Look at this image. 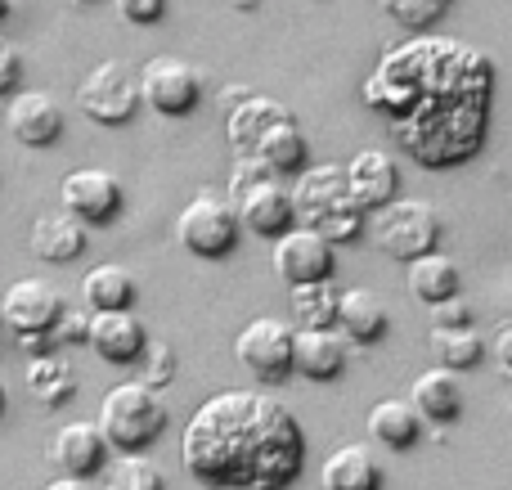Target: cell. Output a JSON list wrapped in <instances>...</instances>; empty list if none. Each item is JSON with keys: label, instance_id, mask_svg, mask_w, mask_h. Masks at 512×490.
Returning a JSON list of instances; mask_svg holds the SVG:
<instances>
[{"label": "cell", "instance_id": "4dcf8cb0", "mask_svg": "<svg viewBox=\"0 0 512 490\" xmlns=\"http://www.w3.org/2000/svg\"><path fill=\"white\" fill-rule=\"evenodd\" d=\"M104 490H167V477L149 455H122L104 468Z\"/></svg>", "mask_w": 512, "mask_h": 490}, {"label": "cell", "instance_id": "603a6c76", "mask_svg": "<svg viewBox=\"0 0 512 490\" xmlns=\"http://www.w3.org/2000/svg\"><path fill=\"white\" fill-rule=\"evenodd\" d=\"M319 482H324V490H382V468H378V459L369 455V446L346 441V446H337L333 455L324 459Z\"/></svg>", "mask_w": 512, "mask_h": 490}, {"label": "cell", "instance_id": "d590c367", "mask_svg": "<svg viewBox=\"0 0 512 490\" xmlns=\"http://www.w3.org/2000/svg\"><path fill=\"white\" fill-rule=\"evenodd\" d=\"M18 86H23V54L14 41L0 36V99H9Z\"/></svg>", "mask_w": 512, "mask_h": 490}, {"label": "cell", "instance_id": "ffe728a7", "mask_svg": "<svg viewBox=\"0 0 512 490\" xmlns=\"http://www.w3.org/2000/svg\"><path fill=\"white\" fill-rule=\"evenodd\" d=\"M409 405L418 410V419H423V423H436V428L454 423L463 414V392H459L454 369L432 365L427 374H418L414 387H409Z\"/></svg>", "mask_w": 512, "mask_h": 490}, {"label": "cell", "instance_id": "f546056e", "mask_svg": "<svg viewBox=\"0 0 512 490\" xmlns=\"http://www.w3.org/2000/svg\"><path fill=\"white\" fill-rule=\"evenodd\" d=\"M427 347H432V360L445 369H472L481 365V356H486V342H481V333L472 329V324H459V329H432V338H427Z\"/></svg>", "mask_w": 512, "mask_h": 490}, {"label": "cell", "instance_id": "d6a6232c", "mask_svg": "<svg viewBox=\"0 0 512 490\" xmlns=\"http://www.w3.org/2000/svg\"><path fill=\"white\" fill-rule=\"evenodd\" d=\"M176 369H180V360H176V347H171V342H158V338L144 342V351H140V383H149L153 392H158V387H167L171 378H176Z\"/></svg>", "mask_w": 512, "mask_h": 490}, {"label": "cell", "instance_id": "f35d334b", "mask_svg": "<svg viewBox=\"0 0 512 490\" xmlns=\"http://www.w3.org/2000/svg\"><path fill=\"white\" fill-rule=\"evenodd\" d=\"M45 490H90V486H86V477H68V473H63L59 482H50Z\"/></svg>", "mask_w": 512, "mask_h": 490}, {"label": "cell", "instance_id": "d4e9b609", "mask_svg": "<svg viewBox=\"0 0 512 490\" xmlns=\"http://www.w3.org/2000/svg\"><path fill=\"white\" fill-rule=\"evenodd\" d=\"M306 135H301L297 117H279L274 126H265V135L256 140L252 158H261L274 176H297L306 167Z\"/></svg>", "mask_w": 512, "mask_h": 490}, {"label": "cell", "instance_id": "44dd1931", "mask_svg": "<svg viewBox=\"0 0 512 490\" xmlns=\"http://www.w3.org/2000/svg\"><path fill=\"white\" fill-rule=\"evenodd\" d=\"M279 117H292L288 104H279V99L270 95H243L234 108H225V135H230V149L234 153H252L256 140L265 135V126H274Z\"/></svg>", "mask_w": 512, "mask_h": 490}, {"label": "cell", "instance_id": "52a82bcc", "mask_svg": "<svg viewBox=\"0 0 512 490\" xmlns=\"http://www.w3.org/2000/svg\"><path fill=\"white\" fill-rule=\"evenodd\" d=\"M239 207L234 198L216 194V189H198L176 216V239L189 257H203V261H221L239 248Z\"/></svg>", "mask_w": 512, "mask_h": 490}, {"label": "cell", "instance_id": "484cf974", "mask_svg": "<svg viewBox=\"0 0 512 490\" xmlns=\"http://www.w3.org/2000/svg\"><path fill=\"white\" fill-rule=\"evenodd\" d=\"M135 297H140L135 275L126 266H113V261L90 266L86 279H81V302L90 311H126V306H135Z\"/></svg>", "mask_w": 512, "mask_h": 490}, {"label": "cell", "instance_id": "7402d4cb", "mask_svg": "<svg viewBox=\"0 0 512 490\" xmlns=\"http://www.w3.org/2000/svg\"><path fill=\"white\" fill-rule=\"evenodd\" d=\"M337 324H342V333L351 342L373 347V342L387 338L391 315H387V306H382V297L369 293V288H342V302H337Z\"/></svg>", "mask_w": 512, "mask_h": 490}, {"label": "cell", "instance_id": "836d02e7", "mask_svg": "<svg viewBox=\"0 0 512 490\" xmlns=\"http://www.w3.org/2000/svg\"><path fill=\"white\" fill-rule=\"evenodd\" d=\"M90 338V306H63L59 324H54V347H86Z\"/></svg>", "mask_w": 512, "mask_h": 490}, {"label": "cell", "instance_id": "ab89813d", "mask_svg": "<svg viewBox=\"0 0 512 490\" xmlns=\"http://www.w3.org/2000/svg\"><path fill=\"white\" fill-rule=\"evenodd\" d=\"M5 401H9V392H5V383H0V414H5Z\"/></svg>", "mask_w": 512, "mask_h": 490}, {"label": "cell", "instance_id": "4fadbf2b", "mask_svg": "<svg viewBox=\"0 0 512 490\" xmlns=\"http://www.w3.org/2000/svg\"><path fill=\"white\" fill-rule=\"evenodd\" d=\"M5 131L23 149H54L68 131V117H63L59 99L45 90H14L5 104Z\"/></svg>", "mask_w": 512, "mask_h": 490}, {"label": "cell", "instance_id": "2e32d148", "mask_svg": "<svg viewBox=\"0 0 512 490\" xmlns=\"http://www.w3.org/2000/svg\"><path fill=\"white\" fill-rule=\"evenodd\" d=\"M144 342H149V333H144L140 315H135L131 306H126V311H90L86 347L95 351L99 360H108V365H135Z\"/></svg>", "mask_w": 512, "mask_h": 490}, {"label": "cell", "instance_id": "d6986e66", "mask_svg": "<svg viewBox=\"0 0 512 490\" xmlns=\"http://www.w3.org/2000/svg\"><path fill=\"white\" fill-rule=\"evenodd\" d=\"M27 243H32L36 261H45V266H68V261H77L81 252H86V225L72 212H41L32 221Z\"/></svg>", "mask_w": 512, "mask_h": 490}, {"label": "cell", "instance_id": "6da1fadb", "mask_svg": "<svg viewBox=\"0 0 512 490\" xmlns=\"http://www.w3.org/2000/svg\"><path fill=\"white\" fill-rule=\"evenodd\" d=\"M360 95L373 113L387 117L391 140L418 167H463L486 149L495 63L468 41L409 32V41L382 50Z\"/></svg>", "mask_w": 512, "mask_h": 490}, {"label": "cell", "instance_id": "e575fe53", "mask_svg": "<svg viewBox=\"0 0 512 490\" xmlns=\"http://www.w3.org/2000/svg\"><path fill=\"white\" fill-rule=\"evenodd\" d=\"M113 9L131 27H153L167 18V0H113Z\"/></svg>", "mask_w": 512, "mask_h": 490}, {"label": "cell", "instance_id": "8fae6325", "mask_svg": "<svg viewBox=\"0 0 512 490\" xmlns=\"http://www.w3.org/2000/svg\"><path fill=\"white\" fill-rule=\"evenodd\" d=\"M140 95L158 117H189L203 104V72L176 54H158L140 68Z\"/></svg>", "mask_w": 512, "mask_h": 490}, {"label": "cell", "instance_id": "7a4b0ae2", "mask_svg": "<svg viewBox=\"0 0 512 490\" xmlns=\"http://www.w3.org/2000/svg\"><path fill=\"white\" fill-rule=\"evenodd\" d=\"M180 464L207 490H288L306 468V432L265 392L230 387L189 414Z\"/></svg>", "mask_w": 512, "mask_h": 490}, {"label": "cell", "instance_id": "30bf717a", "mask_svg": "<svg viewBox=\"0 0 512 490\" xmlns=\"http://www.w3.org/2000/svg\"><path fill=\"white\" fill-rule=\"evenodd\" d=\"M63 293L50 279H14V284L0 293V324L18 338H50L54 342V324L63 315Z\"/></svg>", "mask_w": 512, "mask_h": 490}, {"label": "cell", "instance_id": "ba28073f", "mask_svg": "<svg viewBox=\"0 0 512 490\" xmlns=\"http://www.w3.org/2000/svg\"><path fill=\"white\" fill-rule=\"evenodd\" d=\"M140 104H144L140 77H135L122 59L95 63V68L81 77V86H77V108L95 126H126V122H135Z\"/></svg>", "mask_w": 512, "mask_h": 490}, {"label": "cell", "instance_id": "83f0119b", "mask_svg": "<svg viewBox=\"0 0 512 490\" xmlns=\"http://www.w3.org/2000/svg\"><path fill=\"white\" fill-rule=\"evenodd\" d=\"M337 302H342V288L333 284V275L288 284V306L301 329H328V324H337Z\"/></svg>", "mask_w": 512, "mask_h": 490}, {"label": "cell", "instance_id": "9a60e30c", "mask_svg": "<svg viewBox=\"0 0 512 490\" xmlns=\"http://www.w3.org/2000/svg\"><path fill=\"white\" fill-rule=\"evenodd\" d=\"M108 441H104V432H99V423H86V419H77V423H63L59 432L50 437V464L59 468V473H68V477H99L108 468Z\"/></svg>", "mask_w": 512, "mask_h": 490}, {"label": "cell", "instance_id": "5b68a950", "mask_svg": "<svg viewBox=\"0 0 512 490\" xmlns=\"http://www.w3.org/2000/svg\"><path fill=\"white\" fill-rule=\"evenodd\" d=\"M364 234H369L373 248L387 252L391 261H414L441 243L445 221L423 198H391V203L373 207V212L364 216Z\"/></svg>", "mask_w": 512, "mask_h": 490}, {"label": "cell", "instance_id": "60d3db41", "mask_svg": "<svg viewBox=\"0 0 512 490\" xmlns=\"http://www.w3.org/2000/svg\"><path fill=\"white\" fill-rule=\"evenodd\" d=\"M5 18H9V0H0V23H5Z\"/></svg>", "mask_w": 512, "mask_h": 490}, {"label": "cell", "instance_id": "ac0fdd59", "mask_svg": "<svg viewBox=\"0 0 512 490\" xmlns=\"http://www.w3.org/2000/svg\"><path fill=\"white\" fill-rule=\"evenodd\" d=\"M346 369V342L328 329H297L292 338V374L310 378V383H333Z\"/></svg>", "mask_w": 512, "mask_h": 490}, {"label": "cell", "instance_id": "7c38bea8", "mask_svg": "<svg viewBox=\"0 0 512 490\" xmlns=\"http://www.w3.org/2000/svg\"><path fill=\"white\" fill-rule=\"evenodd\" d=\"M59 198H63V212H72L81 225H113L126 207V189L113 171L104 167H77L63 176L59 185Z\"/></svg>", "mask_w": 512, "mask_h": 490}, {"label": "cell", "instance_id": "e0dca14e", "mask_svg": "<svg viewBox=\"0 0 512 490\" xmlns=\"http://www.w3.org/2000/svg\"><path fill=\"white\" fill-rule=\"evenodd\" d=\"M346 185H351L355 203H360L364 212H373V207L391 203V198L400 194V167L391 153L360 149L351 162H346Z\"/></svg>", "mask_w": 512, "mask_h": 490}, {"label": "cell", "instance_id": "8992f818", "mask_svg": "<svg viewBox=\"0 0 512 490\" xmlns=\"http://www.w3.org/2000/svg\"><path fill=\"white\" fill-rule=\"evenodd\" d=\"M230 194H234V207H239L243 230L261 234V239H279L288 225H297V216H292V194L279 185V176H274L261 158H252V153H239V158H234Z\"/></svg>", "mask_w": 512, "mask_h": 490}, {"label": "cell", "instance_id": "277c9868", "mask_svg": "<svg viewBox=\"0 0 512 490\" xmlns=\"http://www.w3.org/2000/svg\"><path fill=\"white\" fill-rule=\"evenodd\" d=\"M95 423L117 455H144L167 432V405H162V396L149 383L135 378V383L108 387Z\"/></svg>", "mask_w": 512, "mask_h": 490}, {"label": "cell", "instance_id": "5bb4252c", "mask_svg": "<svg viewBox=\"0 0 512 490\" xmlns=\"http://www.w3.org/2000/svg\"><path fill=\"white\" fill-rule=\"evenodd\" d=\"M270 266L283 284H306V279L333 275V243L306 225H288L270 248Z\"/></svg>", "mask_w": 512, "mask_h": 490}, {"label": "cell", "instance_id": "9c48e42d", "mask_svg": "<svg viewBox=\"0 0 512 490\" xmlns=\"http://www.w3.org/2000/svg\"><path fill=\"white\" fill-rule=\"evenodd\" d=\"M292 338H297V329H292L288 320H279V315H256V320H248L239 329V338H234V356H239V365L248 369L256 383L274 387L292 374Z\"/></svg>", "mask_w": 512, "mask_h": 490}, {"label": "cell", "instance_id": "1f68e13d", "mask_svg": "<svg viewBox=\"0 0 512 490\" xmlns=\"http://www.w3.org/2000/svg\"><path fill=\"white\" fill-rule=\"evenodd\" d=\"M378 5H382V14H387L391 23H400L405 32H427L436 18L450 14L454 0H378Z\"/></svg>", "mask_w": 512, "mask_h": 490}, {"label": "cell", "instance_id": "74e56055", "mask_svg": "<svg viewBox=\"0 0 512 490\" xmlns=\"http://www.w3.org/2000/svg\"><path fill=\"white\" fill-rule=\"evenodd\" d=\"M495 360H499V369L512 378V324L495 338Z\"/></svg>", "mask_w": 512, "mask_h": 490}, {"label": "cell", "instance_id": "4316f807", "mask_svg": "<svg viewBox=\"0 0 512 490\" xmlns=\"http://www.w3.org/2000/svg\"><path fill=\"white\" fill-rule=\"evenodd\" d=\"M27 392H32L45 410H59V405H68L72 396H77V374H72L54 351H36V356L27 360Z\"/></svg>", "mask_w": 512, "mask_h": 490}, {"label": "cell", "instance_id": "cb8c5ba5", "mask_svg": "<svg viewBox=\"0 0 512 490\" xmlns=\"http://www.w3.org/2000/svg\"><path fill=\"white\" fill-rule=\"evenodd\" d=\"M369 437L391 450H414L423 437V419L409 405V396H382L369 410Z\"/></svg>", "mask_w": 512, "mask_h": 490}, {"label": "cell", "instance_id": "b9f144b4", "mask_svg": "<svg viewBox=\"0 0 512 490\" xmlns=\"http://www.w3.org/2000/svg\"><path fill=\"white\" fill-rule=\"evenodd\" d=\"M234 5H239V9H252V5H256V0H234Z\"/></svg>", "mask_w": 512, "mask_h": 490}, {"label": "cell", "instance_id": "8d00e7d4", "mask_svg": "<svg viewBox=\"0 0 512 490\" xmlns=\"http://www.w3.org/2000/svg\"><path fill=\"white\" fill-rule=\"evenodd\" d=\"M427 315H432V329H459V324H472V306L463 302L459 293L445 297V302H432Z\"/></svg>", "mask_w": 512, "mask_h": 490}, {"label": "cell", "instance_id": "f1b7e54d", "mask_svg": "<svg viewBox=\"0 0 512 490\" xmlns=\"http://www.w3.org/2000/svg\"><path fill=\"white\" fill-rule=\"evenodd\" d=\"M409 266V293L418 297V302H445V297L459 293V266H454L445 252H423V257L405 261Z\"/></svg>", "mask_w": 512, "mask_h": 490}, {"label": "cell", "instance_id": "3957f363", "mask_svg": "<svg viewBox=\"0 0 512 490\" xmlns=\"http://www.w3.org/2000/svg\"><path fill=\"white\" fill-rule=\"evenodd\" d=\"M292 194V216L297 225L324 234L328 243H355L364 234V207L355 203L351 185H346V167L319 162V167H301Z\"/></svg>", "mask_w": 512, "mask_h": 490}]
</instances>
